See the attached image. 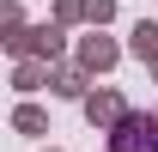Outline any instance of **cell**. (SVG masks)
<instances>
[{
  "mask_svg": "<svg viewBox=\"0 0 158 152\" xmlns=\"http://www.w3.org/2000/svg\"><path fill=\"white\" fill-rule=\"evenodd\" d=\"M116 152H158V122H122Z\"/></svg>",
  "mask_w": 158,
  "mask_h": 152,
  "instance_id": "obj_1",
  "label": "cell"
},
{
  "mask_svg": "<svg viewBox=\"0 0 158 152\" xmlns=\"http://www.w3.org/2000/svg\"><path fill=\"white\" fill-rule=\"evenodd\" d=\"M134 49H140V55H146V49H158V24H140V31H134Z\"/></svg>",
  "mask_w": 158,
  "mask_h": 152,
  "instance_id": "obj_2",
  "label": "cell"
}]
</instances>
